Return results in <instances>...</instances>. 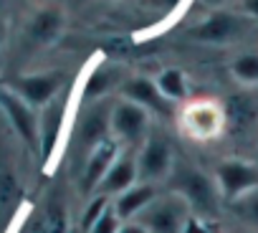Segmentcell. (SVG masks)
<instances>
[{"label": "cell", "instance_id": "obj_1", "mask_svg": "<svg viewBox=\"0 0 258 233\" xmlns=\"http://www.w3.org/2000/svg\"><path fill=\"white\" fill-rule=\"evenodd\" d=\"M170 190L177 193L180 198H185L190 210L203 213V215H213L220 205L218 183L210 175H205L203 170L190 167V165H175V170L170 175Z\"/></svg>", "mask_w": 258, "mask_h": 233}, {"label": "cell", "instance_id": "obj_2", "mask_svg": "<svg viewBox=\"0 0 258 233\" xmlns=\"http://www.w3.org/2000/svg\"><path fill=\"white\" fill-rule=\"evenodd\" d=\"M190 205L185 203V198H180L177 193H157V198L135 218L140 225H145L150 233H182L190 215Z\"/></svg>", "mask_w": 258, "mask_h": 233}, {"label": "cell", "instance_id": "obj_3", "mask_svg": "<svg viewBox=\"0 0 258 233\" xmlns=\"http://www.w3.org/2000/svg\"><path fill=\"white\" fill-rule=\"evenodd\" d=\"M147 130H150V116H147V109H142L140 104L124 99V101H116L111 106L114 140H119L129 147H137V145H145Z\"/></svg>", "mask_w": 258, "mask_h": 233}, {"label": "cell", "instance_id": "obj_4", "mask_svg": "<svg viewBox=\"0 0 258 233\" xmlns=\"http://www.w3.org/2000/svg\"><path fill=\"white\" fill-rule=\"evenodd\" d=\"M175 170V160H172V150L162 137H147L145 145L137 152V175L140 183L147 185H157L162 180H170Z\"/></svg>", "mask_w": 258, "mask_h": 233}, {"label": "cell", "instance_id": "obj_5", "mask_svg": "<svg viewBox=\"0 0 258 233\" xmlns=\"http://www.w3.org/2000/svg\"><path fill=\"white\" fill-rule=\"evenodd\" d=\"M215 183L220 188V195L228 203H233L258 190V165L243 162V160H225L215 170Z\"/></svg>", "mask_w": 258, "mask_h": 233}, {"label": "cell", "instance_id": "obj_6", "mask_svg": "<svg viewBox=\"0 0 258 233\" xmlns=\"http://www.w3.org/2000/svg\"><path fill=\"white\" fill-rule=\"evenodd\" d=\"M140 183V175H137V152L129 147L124 152H119V157L111 162L109 172L104 175V180L99 183L96 193L99 195H106V198H116L121 195L124 190H129L132 185Z\"/></svg>", "mask_w": 258, "mask_h": 233}, {"label": "cell", "instance_id": "obj_7", "mask_svg": "<svg viewBox=\"0 0 258 233\" xmlns=\"http://www.w3.org/2000/svg\"><path fill=\"white\" fill-rule=\"evenodd\" d=\"M243 31H245V23L235 13L218 11L205 23H200L198 28H192L190 36L195 41H205V43H228V41L238 38Z\"/></svg>", "mask_w": 258, "mask_h": 233}, {"label": "cell", "instance_id": "obj_8", "mask_svg": "<svg viewBox=\"0 0 258 233\" xmlns=\"http://www.w3.org/2000/svg\"><path fill=\"white\" fill-rule=\"evenodd\" d=\"M111 106L114 104H94L79 122V140L86 150H96L101 142L111 140Z\"/></svg>", "mask_w": 258, "mask_h": 233}, {"label": "cell", "instance_id": "obj_9", "mask_svg": "<svg viewBox=\"0 0 258 233\" xmlns=\"http://www.w3.org/2000/svg\"><path fill=\"white\" fill-rule=\"evenodd\" d=\"M124 96H126L129 101L140 104L142 109L157 111V114H162V116H172V111H175L172 101L160 91L157 81H150V79H140V76H137V79H129V81L124 84Z\"/></svg>", "mask_w": 258, "mask_h": 233}, {"label": "cell", "instance_id": "obj_10", "mask_svg": "<svg viewBox=\"0 0 258 233\" xmlns=\"http://www.w3.org/2000/svg\"><path fill=\"white\" fill-rule=\"evenodd\" d=\"M157 198V185H147V183H137L129 190H124L121 195H116L111 200V208L116 210V215L126 223V220H135L152 200Z\"/></svg>", "mask_w": 258, "mask_h": 233}, {"label": "cell", "instance_id": "obj_11", "mask_svg": "<svg viewBox=\"0 0 258 233\" xmlns=\"http://www.w3.org/2000/svg\"><path fill=\"white\" fill-rule=\"evenodd\" d=\"M119 142L111 137V140H106V142H101L96 150H91V155H89V162H86V170H84V190L86 193H91V190H96L99 188V183L104 180V175L109 172V167H111V162L119 157Z\"/></svg>", "mask_w": 258, "mask_h": 233}, {"label": "cell", "instance_id": "obj_12", "mask_svg": "<svg viewBox=\"0 0 258 233\" xmlns=\"http://www.w3.org/2000/svg\"><path fill=\"white\" fill-rule=\"evenodd\" d=\"M58 84H61V74H46V76H28V79L18 81V89L26 96V101L46 104L56 94Z\"/></svg>", "mask_w": 258, "mask_h": 233}, {"label": "cell", "instance_id": "obj_13", "mask_svg": "<svg viewBox=\"0 0 258 233\" xmlns=\"http://www.w3.org/2000/svg\"><path fill=\"white\" fill-rule=\"evenodd\" d=\"M6 106H8V111L13 114V122H16V127L21 130V135H23L31 145H36V142H38V125H36V116L31 114V109H28L23 101L13 99V96H6Z\"/></svg>", "mask_w": 258, "mask_h": 233}, {"label": "cell", "instance_id": "obj_14", "mask_svg": "<svg viewBox=\"0 0 258 233\" xmlns=\"http://www.w3.org/2000/svg\"><path fill=\"white\" fill-rule=\"evenodd\" d=\"M157 86L160 91L175 104V101H182L187 96V76L180 71V69H165L160 71L157 76Z\"/></svg>", "mask_w": 258, "mask_h": 233}, {"label": "cell", "instance_id": "obj_15", "mask_svg": "<svg viewBox=\"0 0 258 233\" xmlns=\"http://www.w3.org/2000/svg\"><path fill=\"white\" fill-rule=\"evenodd\" d=\"M61 122H63V109L61 104H51L46 116H43V155L48 157L56 147L58 132H61Z\"/></svg>", "mask_w": 258, "mask_h": 233}, {"label": "cell", "instance_id": "obj_16", "mask_svg": "<svg viewBox=\"0 0 258 233\" xmlns=\"http://www.w3.org/2000/svg\"><path fill=\"white\" fill-rule=\"evenodd\" d=\"M230 210H233L243 223H248L250 228L258 230V190H253V193H248V195L233 200V203H230Z\"/></svg>", "mask_w": 258, "mask_h": 233}, {"label": "cell", "instance_id": "obj_17", "mask_svg": "<svg viewBox=\"0 0 258 233\" xmlns=\"http://www.w3.org/2000/svg\"><path fill=\"white\" fill-rule=\"evenodd\" d=\"M233 76L245 84H258V53H243L233 61Z\"/></svg>", "mask_w": 258, "mask_h": 233}, {"label": "cell", "instance_id": "obj_18", "mask_svg": "<svg viewBox=\"0 0 258 233\" xmlns=\"http://www.w3.org/2000/svg\"><path fill=\"white\" fill-rule=\"evenodd\" d=\"M109 208H111V200H109L106 195H99V193H96V198L89 203V208H86V213H84V220H81L84 230H89V228H91V225H94V223H96Z\"/></svg>", "mask_w": 258, "mask_h": 233}, {"label": "cell", "instance_id": "obj_19", "mask_svg": "<svg viewBox=\"0 0 258 233\" xmlns=\"http://www.w3.org/2000/svg\"><path fill=\"white\" fill-rule=\"evenodd\" d=\"M121 223H124V220L116 215V210L109 208V210H106V213H104V215H101V218H99L86 233H119Z\"/></svg>", "mask_w": 258, "mask_h": 233}, {"label": "cell", "instance_id": "obj_20", "mask_svg": "<svg viewBox=\"0 0 258 233\" xmlns=\"http://www.w3.org/2000/svg\"><path fill=\"white\" fill-rule=\"evenodd\" d=\"M109 84H111V76H109L104 69H96V71L89 76V81H86V89H84L86 99H91V96H101V94L106 91Z\"/></svg>", "mask_w": 258, "mask_h": 233}, {"label": "cell", "instance_id": "obj_21", "mask_svg": "<svg viewBox=\"0 0 258 233\" xmlns=\"http://www.w3.org/2000/svg\"><path fill=\"white\" fill-rule=\"evenodd\" d=\"M58 23H61V18H58L56 13H43V16L38 18V23H36V33H41L43 38H51V36L56 33Z\"/></svg>", "mask_w": 258, "mask_h": 233}, {"label": "cell", "instance_id": "obj_22", "mask_svg": "<svg viewBox=\"0 0 258 233\" xmlns=\"http://www.w3.org/2000/svg\"><path fill=\"white\" fill-rule=\"evenodd\" d=\"M119 233H150V230L145 225H140L137 220H126V223H121Z\"/></svg>", "mask_w": 258, "mask_h": 233}, {"label": "cell", "instance_id": "obj_23", "mask_svg": "<svg viewBox=\"0 0 258 233\" xmlns=\"http://www.w3.org/2000/svg\"><path fill=\"white\" fill-rule=\"evenodd\" d=\"M182 233H208V228H205V225H203V223H200L198 218H190Z\"/></svg>", "mask_w": 258, "mask_h": 233}, {"label": "cell", "instance_id": "obj_24", "mask_svg": "<svg viewBox=\"0 0 258 233\" xmlns=\"http://www.w3.org/2000/svg\"><path fill=\"white\" fill-rule=\"evenodd\" d=\"M245 11H248L253 18H258V0H245Z\"/></svg>", "mask_w": 258, "mask_h": 233}, {"label": "cell", "instance_id": "obj_25", "mask_svg": "<svg viewBox=\"0 0 258 233\" xmlns=\"http://www.w3.org/2000/svg\"><path fill=\"white\" fill-rule=\"evenodd\" d=\"M205 6H210V8H220L223 3H228V0H203Z\"/></svg>", "mask_w": 258, "mask_h": 233}, {"label": "cell", "instance_id": "obj_26", "mask_svg": "<svg viewBox=\"0 0 258 233\" xmlns=\"http://www.w3.org/2000/svg\"><path fill=\"white\" fill-rule=\"evenodd\" d=\"M160 3H162V6H167V8H170V6H175V3H177V0H157V6H160Z\"/></svg>", "mask_w": 258, "mask_h": 233}]
</instances>
